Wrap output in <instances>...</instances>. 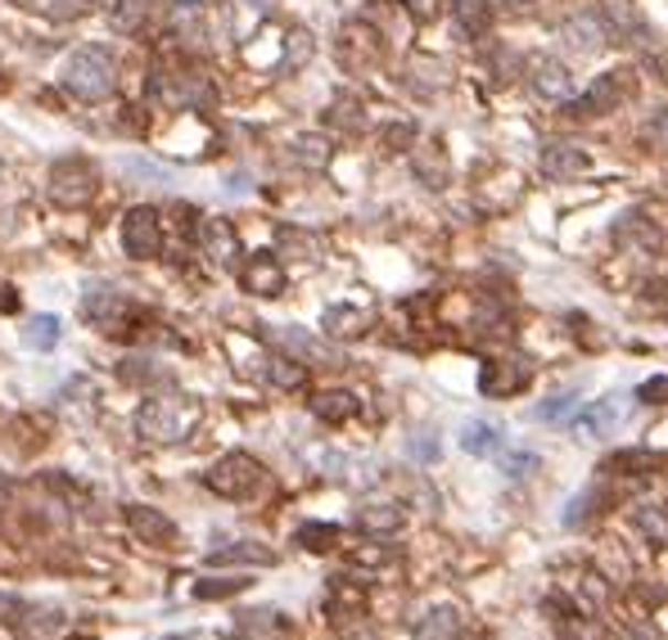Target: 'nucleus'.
<instances>
[{
	"label": "nucleus",
	"instance_id": "obj_13",
	"mask_svg": "<svg viewBox=\"0 0 668 640\" xmlns=\"http://www.w3.org/2000/svg\"><path fill=\"white\" fill-rule=\"evenodd\" d=\"M127 528L146 541V546H159V551L176 541V523L154 506H127Z\"/></svg>",
	"mask_w": 668,
	"mask_h": 640
},
{
	"label": "nucleus",
	"instance_id": "obj_39",
	"mask_svg": "<svg viewBox=\"0 0 668 640\" xmlns=\"http://www.w3.org/2000/svg\"><path fill=\"white\" fill-rule=\"evenodd\" d=\"M150 6H154V0H118L109 19H114L118 32H140V23L150 19Z\"/></svg>",
	"mask_w": 668,
	"mask_h": 640
},
{
	"label": "nucleus",
	"instance_id": "obj_25",
	"mask_svg": "<svg viewBox=\"0 0 668 640\" xmlns=\"http://www.w3.org/2000/svg\"><path fill=\"white\" fill-rule=\"evenodd\" d=\"M353 523H357L366 536H394V532L407 523V514H402L398 506H389V501H370V506H362V510L353 514Z\"/></svg>",
	"mask_w": 668,
	"mask_h": 640
},
{
	"label": "nucleus",
	"instance_id": "obj_26",
	"mask_svg": "<svg viewBox=\"0 0 668 640\" xmlns=\"http://www.w3.org/2000/svg\"><path fill=\"white\" fill-rule=\"evenodd\" d=\"M370 325H375V316L362 307H325V316H321V329L330 338H362Z\"/></svg>",
	"mask_w": 668,
	"mask_h": 640
},
{
	"label": "nucleus",
	"instance_id": "obj_48",
	"mask_svg": "<svg viewBox=\"0 0 668 640\" xmlns=\"http://www.w3.org/2000/svg\"><path fill=\"white\" fill-rule=\"evenodd\" d=\"M330 122H334V127H348V131H357V105H353V100H340V105L330 109Z\"/></svg>",
	"mask_w": 668,
	"mask_h": 640
},
{
	"label": "nucleus",
	"instance_id": "obj_38",
	"mask_svg": "<svg viewBox=\"0 0 668 640\" xmlns=\"http://www.w3.org/2000/svg\"><path fill=\"white\" fill-rule=\"evenodd\" d=\"M290 150H294V159H299L303 167H312V172L330 163V140H325V135H294Z\"/></svg>",
	"mask_w": 668,
	"mask_h": 640
},
{
	"label": "nucleus",
	"instance_id": "obj_33",
	"mask_svg": "<svg viewBox=\"0 0 668 640\" xmlns=\"http://www.w3.org/2000/svg\"><path fill=\"white\" fill-rule=\"evenodd\" d=\"M60 338H64V329H60V316H51V312H41L36 321H28V329H23V343L32 352H51V348H60Z\"/></svg>",
	"mask_w": 668,
	"mask_h": 640
},
{
	"label": "nucleus",
	"instance_id": "obj_47",
	"mask_svg": "<svg viewBox=\"0 0 668 640\" xmlns=\"http://www.w3.org/2000/svg\"><path fill=\"white\" fill-rule=\"evenodd\" d=\"M411 144H416V131H411L407 122L385 131V150H411Z\"/></svg>",
	"mask_w": 668,
	"mask_h": 640
},
{
	"label": "nucleus",
	"instance_id": "obj_36",
	"mask_svg": "<svg viewBox=\"0 0 668 640\" xmlns=\"http://www.w3.org/2000/svg\"><path fill=\"white\" fill-rule=\"evenodd\" d=\"M633 528L650 541V546H668V510H659V506H637V510H633Z\"/></svg>",
	"mask_w": 668,
	"mask_h": 640
},
{
	"label": "nucleus",
	"instance_id": "obj_5",
	"mask_svg": "<svg viewBox=\"0 0 668 640\" xmlns=\"http://www.w3.org/2000/svg\"><path fill=\"white\" fill-rule=\"evenodd\" d=\"M51 199L55 204H64V208H82V204H90L95 194H100V167H95L90 159H82V154H68V159H55V167H51Z\"/></svg>",
	"mask_w": 668,
	"mask_h": 640
},
{
	"label": "nucleus",
	"instance_id": "obj_49",
	"mask_svg": "<svg viewBox=\"0 0 668 640\" xmlns=\"http://www.w3.org/2000/svg\"><path fill=\"white\" fill-rule=\"evenodd\" d=\"M443 6H448V0H411V14H416L420 23H429V19L443 14Z\"/></svg>",
	"mask_w": 668,
	"mask_h": 640
},
{
	"label": "nucleus",
	"instance_id": "obj_41",
	"mask_svg": "<svg viewBox=\"0 0 668 640\" xmlns=\"http://www.w3.org/2000/svg\"><path fill=\"white\" fill-rule=\"evenodd\" d=\"M556 622H560V618H556ZM560 636H564V640H605V636H601V622L588 618V614H564Z\"/></svg>",
	"mask_w": 668,
	"mask_h": 640
},
{
	"label": "nucleus",
	"instance_id": "obj_31",
	"mask_svg": "<svg viewBox=\"0 0 668 640\" xmlns=\"http://www.w3.org/2000/svg\"><path fill=\"white\" fill-rule=\"evenodd\" d=\"M461 452H470V456H497L502 452V429L484 424V420H470L461 429Z\"/></svg>",
	"mask_w": 668,
	"mask_h": 640
},
{
	"label": "nucleus",
	"instance_id": "obj_8",
	"mask_svg": "<svg viewBox=\"0 0 668 640\" xmlns=\"http://www.w3.org/2000/svg\"><path fill=\"white\" fill-rule=\"evenodd\" d=\"M529 379H534L529 361H519V357H497V361L484 366L480 388H484V398H502V402H506V398H515V392L529 388Z\"/></svg>",
	"mask_w": 668,
	"mask_h": 640
},
{
	"label": "nucleus",
	"instance_id": "obj_42",
	"mask_svg": "<svg viewBox=\"0 0 668 640\" xmlns=\"http://www.w3.org/2000/svg\"><path fill=\"white\" fill-rule=\"evenodd\" d=\"M32 614V605L23 596H14V590H0V627H23Z\"/></svg>",
	"mask_w": 668,
	"mask_h": 640
},
{
	"label": "nucleus",
	"instance_id": "obj_4",
	"mask_svg": "<svg viewBox=\"0 0 668 640\" xmlns=\"http://www.w3.org/2000/svg\"><path fill=\"white\" fill-rule=\"evenodd\" d=\"M208 491H217L222 501H249L254 491H262L267 482V469L249 456V452H226L208 474H204Z\"/></svg>",
	"mask_w": 668,
	"mask_h": 640
},
{
	"label": "nucleus",
	"instance_id": "obj_27",
	"mask_svg": "<svg viewBox=\"0 0 668 640\" xmlns=\"http://www.w3.org/2000/svg\"><path fill=\"white\" fill-rule=\"evenodd\" d=\"M159 361L150 357H127L118 366V379L131 383V388H146V392H159V388H172V370H154Z\"/></svg>",
	"mask_w": 668,
	"mask_h": 640
},
{
	"label": "nucleus",
	"instance_id": "obj_52",
	"mask_svg": "<svg viewBox=\"0 0 668 640\" xmlns=\"http://www.w3.org/2000/svg\"><path fill=\"white\" fill-rule=\"evenodd\" d=\"M344 640H379V636H375L370 627H348V631H344Z\"/></svg>",
	"mask_w": 668,
	"mask_h": 640
},
{
	"label": "nucleus",
	"instance_id": "obj_14",
	"mask_svg": "<svg viewBox=\"0 0 668 640\" xmlns=\"http://www.w3.org/2000/svg\"><path fill=\"white\" fill-rule=\"evenodd\" d=\"M276 338V348L284 352V357H294V361H325V366H334V361H340V357H334V348H325V343L321 338H312L308 329H299V325H284V329H276L271 334Z\"/></svg>",
	"mask_w": 668,
	"mask_h": 640
},
{
	"label": "nucleus",
	"instance_id": "obj_35",
	"mask_svg": "<svg viewBox=\"0 0 668 640\" xmlns=\"http://www.w3.org/2000/svg\"><path fill=\"white\" fill-rule=\"evenodd\" d=\"M267 379H271L280 392H294V388H303V383H308V366L280 352V357H271V361H267Z\"/></svg>",
	"mask_w": 668,
	"mask_h": 640
},
{
	"label": "nucleus",
	"instance_id": "obj_18",
	"mask_svg": "<svg viewBox=\"0 0 668 640\" xmlns=\"http://www.w3.org/2000/svg\"><path fill=\"white\" fill-rule=\"evenodd\" d=\"M529 86L542 100H569V68L551 55H534L529 59Z\"/></svg>",
	"mask_w": 668,
	"mask_h": 640
},
{
	"label": "nucleus",
	"instance_id": "obj_7",
	"mask_svg": "<svg viewBox=\"0 0 668 640\" xmlns=\"http://www.w3.org/2000/svg\"><path fill=\"white\" fill-rule=\"evenodd\" d=\"M122 253L136 262H154L163 253V217L150 204H136L122 217Z\"/></svg>",
	"mask_w": 668,
	"mask_h": 640
},
{
	"label": "nucleus",
	"instance_id": "obj_34",
	"mask_svg": "<svg viewBox=\"0 0 668 640\" xmlns=\"http://www.w3.org/2000/svg\"><path fill=\"white\" fill-rule=\"evenodd\" d=\"M294 541H299L303 551H312V555H325V551L340 546V523H321V519H312V523L299 528Z\"/></svg>",
	"mask_w": 668,
	"mask_h": 640
},
{
	"label": "nucleus",
	"instance_id": "obj_23",
	"mask_svg": "<svg viewBox=\"0 0 668 640\" xmlns=\"http://www.w3.org/2000/svg\"><path fill=\"white\" fill-rule=\"evenodd\" d=\"M560 32H564V41L574 45V51H583V55H592V51H601V45H610V41H614V36H610V23H605V19H596V14L569 19Z\"/></svg>",
	"mask_w": 668,
	"mask_h": 640
},
{
	"label": "nucleus",
	"instance_id": "obj_9",
	"mask_svg": "<svg viewBox=\"0 0 668 640\" xmlns=\"http://www.w3.org/2000/svg\"><path fill=\"white\" fill-rule=\"evenodd\" d=\"M154 77H159V90H163V100H168V105L190 109V105H208V100H213L208 77L190 73V68H159Z\"/></svg>",
	"mask_w": 668,
	"mask_h": 640
},
{
	"label": "nucleus",
	"instance_id": "obj_12",
	"mask_svg": "<svg viewBox=\"0 0 668 640\" xmlns=\"http://www.w3.org/2000/svg\"><path fill=\"white\" fill-rule=\"evenodd\" d=\"M614 243L618 249H633V253H659L664 235L646 213H624L614 221Z\"/></svg>",
	"mask_w": 668,
	"mask_h": 640
},
{
	"label": "nucleus",
	"instance_id": "obj_29",
	"mask_svg": "<svg viewBox=\"0 0 668 640\" xmlns=\"http://www.w3.org/2000/svg\"><path fill=\"white\" fill-rule=\"evenodd\" d=\"M312 415L325 420V424H344V420L357 415V398H353L348 388H325V392H316V398H312Z\"/></svg>",
	"mask_w": 668,
	"mask_h": 640
},
{
	"label": "nucleus",
	"instance_id": "obj_6",
	"mask_svg": "<svg viewBox=\"0 0 668 640\" xmlns=\"http://www.w3.org/2000/svg\"><path fill=\"white\" fill-rule=\"evenodd\" d=\"M633 90H637V77H633L628 68L601 73V77L588 86L583 100L569 105V113H574V118H605V113H614V109H624V105L633 100Z\"/></svg>",
	"mask_w": 668,
	"mask_h": 640
},
{
	"label": "nucleus",
	"instance_id": "obj_20",
	"mask_svg": "<svg viewBox=\"0 0 668 640\" xmlns=\"http://www.w3.org/2000/svg\"><path fill=\"white\" fill-rule=\"evenodd\" d=\"M200 243H204V253L217 262V267H235V258H240V235H235L230 221L213 217L200 226Z\"/></svg>",
	"mask_w": 668,
	"mask_h": 640
},
{
	"label": "nucleus",
	"instance_id": "obj_10",
	"mask_svg": "<svg viewBox=\"0 0 668 640\" xmlns=\"http://www.w3.org/2000/svg\"><path fill=\"white\" fill-rule=\"evenodd\" d=\"M294 627H290V618H284L280 609H245V614H235V640H284Z\"/></svg>",
	"mask_w": 668,
	"mask_h": 640
},
{
	"label": "nucleus",
	"instance_id": "obj_1",
	"mask_svg": "<svg viewBox=\"0 0 668 640\" xmlns=\"http://www.w3.org/2000/svg\"><path fill=\"white\" fill-rule=\"evenodd\" d=\"M204 406L195 398H181V392H168V398H150L146 406L136 411V437L154 442V447H172V442H185L190 433L200 429Z\"/></svg>",
	"mask_w": 668,
	"mask_h": 640
},
{
	"label": "nucleus",
	"instance_id": "obj_3",
	"mask_svg": "<svg viewBox=\"0 0 668 640\" xmlns=\"http://www.w3.org/2000/svg\"><path fill=\"white\" fill-rule=\"evenodd\" d=\"M82 316L100 329L105 338H131L140 325H146V312H140L122 289L114 284H86L82 293Z\"/></svg>",
	"mask_w": 668,
	"mask_h": 640
},
{
	"label": "nucleus",
	"instance_id": "obj_2",
	"mask_svg": "<svg viewBox=\"0 0 668 640\" xmlns=\"http://www.w3.org/2000/svg\"><path fill=\"white\" fill-rule=\"evenodd\" d=\"M60 82H64L68 95H77V100L100 105L118 86V64H114V55L105 51V45H77L60 68Z\"/></svg>",
	"mask_w": 668,
	"mask_h": 640
},
{
	"label": "nucleus",
	"instance_id": "obj_16",
	"mask_svg": "<svg viewBox=\"0 0 668 640\" xmlns=\"http://www.w3.org/2000/svg\"><path fill=\"white\" fill-rule=\"evenodd\" d=\"M624 411H628V402L624 398H601V402H592L579 420H569L583 437H610L618 424H624Z\"/></svg>",
	"mask_w": 668,
	"mask_h": 640
},
{
	"label": "nucleus",
	"instance_id": "obj_50",
	"mask_svg": "<svg viewBox=\"0 0 668 640\" xmlns=\"http://www.w3.org/2000/svg\"><path fill=\"white\" fill-rule=\"evenodd\" d=\"M394 560H398L394 551H357V564H375V568L379 564H394Z\"/></svg>",
	"mask_w": 668,
	"mask_h": 640
},
{
	"label": "nucleus",
	"instance_id": "obj_32",
	"mask_svg": "<svg viewBox=\"0 0 668 640\" xmlns=\"http://www.w3.org/2000/svg\"><path fill=\"white\" fill-rule=\"evenodd\" d=\"M452 14H456V28L465 36H488V28H493L488 0H452Z\"/></svg>",
	"mask_w": 668,
	"mask_h": 640
},
{
	"label": "nucleus",
	"instance_id": "obj_43",
	"mask_svg": "<svg viewBox=\"0 0 668 640\" xmlns=\"http://www.w3.org/2000/svg\"><path fill=\"white\" fill-rule=\"evenodd\" d=\"M574 392H564V398H551V402H542L538 406V420L542 424H569V420H574Z\"/></svg>",
	"mask_w": 668,
	"mask_h": 640
},
{
	"label": "nucleus",
	"instance_id": "obj_15",
	"mask_svg": "<svg viewBox=\"0 0 668 640\" xmlns=\"http://www.w3.org/2000/svg\"><path fill=\"white\" fill-rule=\"evenodd\" d=\"M362 609H366V586L357 582V577H330V586H325V614L334 618V622H344V618H362Z\"/></svg>",
	"mask_w": 668,
	"mask_h": 640
},
{
	"label": "nucleus",
	"instance_id": "obj_17",
	"mask_svg": "<svg viewBox=\"0 0 668 640\" xmlns=\"http://www.w3.org/2000/svg\"><path fill=\"white\" fill-rule=\"evenodd\" d=\"M379 55V36L366 28V23H348L344 32H340V59L348 64V68H370Z\"/></svg>",
	"mask_w": 668,
	"mask_h": 640
},
{
	"label": "nucleus",
	"instance_id": "obj_51",
	"mask_svg": "<svg viewBox=\"0 0 668 640\" xmlns=\"http://www.w3.org/2000/svg\"><path fill=\"white\" fill-rule=\"evenodd\" d=\"M646 289H650V299H655V303H668V280H650Z\"/></svg>",
	"mask_w": 668,
	"mask_h": 640
},
{
	"label": "nucleus",
	"instance_id": "obj_30",
	"mask_svg": "<svg viewBox=\"0 0 668 640\" xmlns=\"http://www.w3.org/2000/svg\"><path fill=\"white\" fill-rule=\"evenodd\" d=\"M659 469H664V456H659V452H646V447L618 452V456L605 460V474H624V478H646V474H659Z\"/></svg>",
	"mask_w": 668,
	"mask_h": 640
},
{
	"label": "nucleus",
	"instance_id": "obj_28",
	"mask_svg": "<svg viewBox=\"0 0 668 640\" xmlns=\"http://www.w3.org/2000/svg\"><path fill=\"white\" fill-rule=\"evenodd\" d=\"M208 564H213V568H226V564H258V568H271V564H276V551L258 546V541H235V546L208 551Z\"/></svg>",
	"mask_w": 668,
	"mask_h": 640
},
{
	"label": "nucleus",
	"instance_id": "obj_40",
	"mask_svg": "<svg viewBox=\"0 0 668 640\" xmlns=\"http://www.w3.org/2000/svg\"><path fill=\"white\" fill-rule=\"evenodd\" d=\"M312 55H316V45H312V36L303 28H294L290 36H284V73H299Z\"/></svg>",
	"mask_w": 668,
	"mask_h": 640
},
{
	"label": "nucleus",
	"instance_id": "obj_24",
	"mask_svg": "<svg viewBox=\"0 0 668 640\" xmlns=\"http://www.w3.org/2000/svg\"><path fill=\"white\" fill-rule=\"evenodd\" d=\"M542 172L551 181H579L588 172V154L574 150V144H547V150H542Z\"/></svg>",
	"mask_w": 668,
	"mask_h": 640
},
{
	"label": "nucleus",
	"instance_id": "obj_37",
	"mask_svg": "<svg viewBox=\"0 0 668 640\" xmlns=\"http://www.w3.org/2000/svg\"><path fill=\"white\" fill-rule=\"evenodd\" d=\"M254 582L245 573H235V577H204L195 582V600H230V596H240V590H249Z\"/></svg>",
	"mask_w": 668,
	"mask_h": 640
},
{
	"label": "nucleus",
	"instance_id": "obj_44",
	"mask_svg": "<svg viewBox=\"0 0 668 640\" xmlns=\"http://www.w3.org/2000/svg\"><path fill=\"white\" fill-rule=\"evenodd\" d=\"M280 249L290 253V249H299V262H316V239L312 235H303V230H280Z\"/></svg>",
	"mask_w": 668,
	"mask_h": 640
},
{
	"label": "nucleus",
	"instance_id": "obj_22",
	"mask_svg": "<svg viewBox=\"0 0 668 640\" xmlns=\"http://www.w3.org/2000/svg\"><path fill=\"white\" fill-rule=\"evenodd\" d=\"M461 636H465V614L456 605H439L416 622V640H461Z\"/></svg>",
	"mask_w": 668,
	"mask_h": 640
},
{
	"label": "nucleus",
	"instance_id": "obj_19",
	"mask_svg": "<svg viewBox=\"0 0 668 640\" xmlns=\"http://www.w3.org/2000/svg\"><path fill=\"white\" fill-rule=\"evenodd\" d=\"M411 172H416L420 185L443 189L452 181V163L443 154V144H411Z\"/></svg>",
	"mask_w": 668,
	"mask_h": 640
},
{
	"label": "nucleus",
	"instance_id": "obj_21",
	"mask_svg": "<svg viewBox=\"0 0 668 640\" xmlns=\"http://www.w3.org/2000/svg\"><path fill=\"white\" fill-rule=\"evenodd\" d=\"M168 28H172V41L204 45V36H208L204 6H200V0H176V6H172V19H168Z\"/></svg>",
	"mask_w": 668,
	"mask_h": 640
},
{
	"label": "nucleus",
	"instance_id": "obj_11",
	"mask_svg": "<svg viewBox=\"0 0 668 640\" xmlns=\"http://www.w3.org/2000/svg\"><path fill=\"white\" fill-rule=\"evenodd\" d=\"M240 280H245V289L254 293V299H280L284 293V267H280L276 253H254L245 262Z\"/></svg>",
	"mask_w": 668,
	"mask_h": 640
},
{
	"label": "nucleus",
	"instance_id": "obj_46",
	"mask_svg": "<svg viewBox=\"0 0 668 640\" xmlns=\"http://www.w3.org/2000/svg\"><path fill=\"white\" fill-rule=\"evenodd\" d=\"M502 469H506L510 478H524L529 469H538V456H534V452H510V456L502 460Z\"/></svg>",
	"mask_w": 668,
	"mask_h": 640
},
{
	"label": "nucleus",
	"instance_id": "obj_45",
	"mask_svg": "<svg viewBox=\"0 0 668 640\" xmlns=\"http://www.w3.org/2000/svg\"><path fill=\"white\" fill-rule=\"evenodd\" d=\"M637 402H646V406H664V402H668V375L646 379V383L637 388Z\"/></svg>",
	"mask_w": 668,
	"mask_h": 640
}]
</instances>
